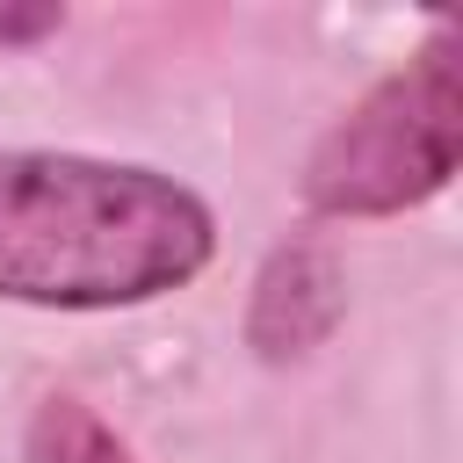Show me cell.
<instances>
[{"label": "cell", "instance_id": "5b68a950", "mask_svg": "<svg viewBox=\"0 0 463 463\" xmlns=\"http://www.w3.org/2000/svg\"><path fill=\"white\" fill-rule=\"evenodd\" d=\"M65 14L58 7H0V51H14V43H36V36H51Z\"/></svg>", "mask_w": 463, "mask_h": 463}, {"label": "cell", "instance_id": "277c9868", "mask_svg": "<svg viewBox=\"0 0 463 463\" xmlns=\"http://www.w3.org/2000/svg\"><path fill=\"white\" fill-rule=\"evenodd\" d=\"M29 463H130V456L80 398H51L29 420Z\"/></svg>", "mask_w": 463, "mask_h": 463}, {"label": "cell", "instance_id": "3957f363", "mask_svg": "<svg viewBox=\"0 0 463 463\" xmlns=\"http://www.w3.org/2000/svg\"><path fill=\"white\" fill-rule=\"evenodd\" d=\"M340 318V268L326 246H282L260 282H253V311H246V340L268 362H289L304 347H318Z\"/></svg>", "mask_w": 463, "mask_h": 463}, {"label": "cell", "instance_id": "7a4b0ae2", "mask_svg": "<svg viewBox=\"0 0 463 463\" xmlns=\"http://www.w3.org/2000/svg\"><path fill=\"white\" fill-rule=\"evenodd\" d=\"M463 152V72L456 36L441 29L405 72H391L347 123L326 130L311 152L304 195L326 217H391L427 203Z\"/></svg>", "mask_w": 463, "mask_h": 463}, {"label": "cell", "instance_id": "6da1fadb", "mask_svg": "<svg viewBox=\"0 0 463 463\" xmlns=\"http://www.w3.org/2000/svg\"><path fill=\"white\" fill-rule=\"evenodd\" d=\"M210 260V210L152 174L72 152H0V297L109 311L181 289Z\"/></svg>", "mask_w": 463, "mask_h": 463}]
</instances>
